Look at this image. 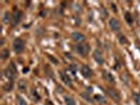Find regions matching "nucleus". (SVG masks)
<instances>
[{"label":"nucleus","instance_id":"f257e3e1","mask_svg":"<svg viewBox=\"0 0 140 105\" xmlns=\"http://www.w3.org/2000/svg\"><path fill=\"white\" fill-rule=\"evenodd\" d=\"M75 51L79 54V55L85 57V56L89 55L90 51H91V46H90V44H87V43H80V44H77V45L75 46Z\"/></svg>","mask_w":140,"mask_h":105},{"label":"nucleus","instance_id":"f03ea898","mask_svg":"<svg viewBox=\"0 0 140 105\" xmlns=\"http://www.w3.org/2000/svg\"><path fill=\"white\" fill-rule=\"evenodd\" d=\"M13 48L17 54H20L24 50V41L20 38H16L14 43H13Z\"/></svg>","mask_w":140,"mask_h":105},{"label":"nucleus","instance_id":"7ed1b4c3","mask_svg":"<svg viewBox=\"0 0 140 105\" xmlns=\"http://www.w3.org/2000/svg\"><path fill=\"white\" fill-rule=\"evenodd\" d=\"M109 25L114 32H118L120 30V22L116 19V18H111L109 21Z\"/></svg>","mask_w":140,"mask_h":105},{"label":"nucleus","instance_id":"20e7f679","mask_svg":"<svg viewBox=\"0 0 140 105\" xmlns=\"http://www.w3.org/2000/svg\"><path fill=\"white\" fill-rule=\"evenodd\" d=\"M80 71H81V75H82L84 78H86V79H89V78H91L92 76H93V71H92V70L87 65L81 66Z\"/></svg>","mask_w":140,"mask_h":105},{"label":"nucleus","instance_id":"39448f33","mask_svg":"<svg viewBox=\"0 0 140 105\" xmlns=\"http://www.w3.org/2000/svg\"><path fill=\"white\" fill-rule=\"evenodd\" d=\"M71 36H72V39H73L75 42L79 43V44H80V43H83V42H84V40H85L84 35L80 34V33H78V32H73Z\"/></svg>","mask_w":140,"mask_h":105},{"label":"nucleus","instance_id":"423d86ee","mask_svg":"<svg viewBox=\"0 0 140 105\" xmlns=\"http://www.w3.org/2000/svg\"><path fill=\"white\" fill-rule=\"evenodd\" d=\"M107 93H109L110 97L112 98L114 101H116V102L120 101V95H119L118 90H116V89H114V88H109L107 89Z\"/></svg>","mask_w":140,"mask_h":105},{"label":"nucleus","instance_id":"0eeeda50","mask_svg":"<svg viewBox=\"0 0 140 105\" xmlns=\"http://www.w3.org/2000/svg\"><path fill=\"white\" fill-rule=\"evenodd\" d=\"M93 57H94V59L96 60V62L98 64H103L104 63V59H103V56H102V54H101V52L99 50H96L94 52L93 54Z\"/></svg>","mask_w":140,"mask_h":105},{"label":"nucleus","instance_id":"6e6552de","mask_svg":"<svg viewBox=\"0 0 140 105\" xmlns=\"http://www.w3.org/2000/svg\"><path fill=\"white\" fill-rule=\"evenodd\" d=\"M22 18V12L21 11H17V12H15V14L13 15V18H12V25L15 26L16 24H18L20 22V20H21Z\"/></svg>","mask_w":140,"mask_h":105},{"label":"nucleus","instance_id":"1a4fd4ad","mask_svg":"<svg viewBox=\"0 0 140 105\" xmlns=\"http://www.w3.org/2000/svg\"><path fill=\"white\" fill-rule=\"evenodd\" d=\"M59 74H60V77H61L62 81L64 82L65 85L72 86V80H71V78L67 76V74H64V73H59Z\"/></svg>","mask_w":140,"mask_h":105},{"label":"nucleus","instance_id":"9d476101","mask_svg":"<svg viewBox=\"0 0 140 105\" xmlns=\"http://www.w3.org/2000/svg\"><path fill=\"white\" fill-rule=\"evenodd\" d=\"M103 77H104V79L107 80L109 83L115 84V78L113 77V75L111 73H109V71H107V70H104V71H103Z\"/></svg>","mask_w":140,"mask_h":105},{"label":"nucleus","instance_id":"9b49d317","mask_svg":"<svg viewBox=\"0 0 140 105\" xmlns=\"http://www.w3.org/2000/svg\"><path fill=\"white\" fill-rule=\"evenodd\" d=\"M4 76H5V77L8 78V79H10V80H14V79H15V77H16L17 75H15V74L10 70V68L6 67V68H5V70H4Z\"/></svg>","mask_w":140,"mask_h":105},{"label":"nucleus","instance_id":"f8f14e48","mask_svg":"<svg viewBox=\"0 0 140 105\" xmlns=\"http://www.w3.org/2000/svg\"><path fill=\"white\" fill-rule=\"evenodd\" d=\"M18 88L20 91H25L26 90V82L24 80H20L18 82Z\"/></svg>","mask_w":140,"mask_h":105},{"label":"nucleus","instance_id":"ddd939ff","mask_svg":"<svg viewBox=\"0 0 140 105\" xmlns=\"http://www.w3.org/2000/svg\"><path fill=\"white\" fill-rule=\"evenodd\" d=\"M11 18H13L12 17V15H11V13H8V12H6L5 14H4V16H3V23L4 24H8V22L11 21Z\"/></svg>","mask_w":140,"mask_h":105},{"label":"nucleus","instance_id":"4468645a","mask_svg":"<svg viewBox=\"0 0 140 105\" xmlns=\"http://www.w3.org/2000/svg\"><path fill=\"white\" fill-rule=\"evenodd\" d=\"M64 103H65V105H76L75 100L71 97H65L64 98Z\"/></svg>","mask_w":140,"mask_h":105},{"label":"nucleus","instance_id":"2eb2a0df","mask_svg":"<svg viewBox=\"0 0 140 105\" xmlns=\"http://www.w3.org/2000/svg\"><path fill=\"white\" fill-rule=\"evenodd\" d=\"M95 100L98 101L99 103H102V104L107 103V100L104 99V97H102V96H100V95H95Z\"/></svg>","mask_w":140,"mask_h":105},{"label":"nucleus","instance_id":"dca6fc26","mask_svg":"<svg viewBox=\"0 0 140 105\" xmlns=\"http://www.w3.org/2000/svg\"><path fill=\"white\" fill-rule=\"evenodd\" d=\"M124 18H125L126 22H128V24H132V23H133V21H134V19H133V16L130 14V13H125Z\"/></svg>","mask_w":140,"mask_h":105},{"label":"nucleus","instance_id":"f3484780","mask_svg":"<svg viewBox=\"0 0 140 105\" xmlns=\"http://www.w3.org/2000/svg\"><path fill=\"white\" fill-rule=\"evenodd\" d=\"M121 80L123 81V83H124V84H128V82H130V78H128V74L123 73L122 75H121Z\"/></svg>","mask_w":140,"mask_h":105},{"label":"nucleus","instance_id":"a211bd4d","mask_svg":"<svg viewBox=\"0 0 140 105\" xmlns=\"http://www.w3.org/2000/svg\"><path fill=\"white\" fill-rule=\"evenodd\" d=\"M13 88V82H10V83H6L3 85V90L4 91H11Z\"/></svg>","mask_w":140,"mask_h":105},{"label":"nucleus","instance_id":"6ab92c4d","mask_svg":"<svg viewBox=\"0 0 140 105\" xmlns=\"http://www.w3.org/2000/svg\"><path fill=\"white\" fill-rule=\"evenodd\" d=\"M8 67L10 68V70L15 74V75H17V74H18V71H17V67H16V65H15V63H14V62H11V63H10V65H8Z\"/></svg>","mask_w":140,"mask_h":105},{"label":"nucleus","instance_id":"aec40b11","mask_svg":"<svg viewBox=\"0 0 140 105\" xmlns=\"http://www.w3.org/2000/svg\"><path fill=\"white\" fill-rule=\"evenodd\" d=\"M10 56V52H8V50H2V52H1V57H2V59L3 60H5L6 58Z\"/></svg>","mask_w":140,"mask_h":105},{"label":"nucleus","instance_id":"412c9836","mask_svg":"<svg viewBox=\"0 0 140 105\" xmlns=\"http://www.w3.org/2000/svg\"><path fill=\"white\" fill-rule=\"evenodd\" d=\"M31 96H32V98H33V100H35V101H39L40 97L38 96V93H37V91L36 90H32Z\"/></svg>","mask_w":140,"mask_h":105},{"label":"nucleus","instance_id":"4be33fe9","mask_svg":"<svg viewBox=\"0 0 140 105\" xmlns=\"http://www.w3.org/2000/svg\"><path fill=\"white\" fill-rule=\"evenodd\" d=\"M70 70H71V73L73 74L74 76H76V71H77V65H76V64H71V65H70Z\"/></svg>","mask_w":140,"mask_h":105},{"label":"nucleus","instance_id":"5701e85b","mask_svg":"<svg viewBox=\"0 0 140 105\" xmlns=\"http://www.w3.org/2000/svg\"><path fill=\"white\" fill-rule=\"evenodd\" d=\"M16 99H17V102H18V104H19V105H28V104H26V102L24 101V100L22 99L20 96H16Z\"/></svg>","mask_w":140,"mask_h":105},{"label":"nucleus","instance_id":"b1692460","mask_svg":"<svg viewBox=\"0 0 140 105\" xmlns=\"http://www.w3.org/2000/svg\"><path fill=\"white\" fill-rule=\"evenodd\" d=\"M134 100L137 105H140V96L138 93H134Z\"/></svg>","mask_w":140,"mask_h":105},{"label":"nucleus","instance_id":"393cba45","mask_svg":"<svg viewBox=\"0 0 140 105\" xmlns=\"http://www.w3.org/2000/svg\"><path fill=\"white\" fill-rule=\"evenodd\" d=\"M81 97H82V98H84V99L86 100V101H89V102H92V100L89 98V96H87V93H81Z\"/></svg>","mask_w":140,"mask_h":105},{"label":"nucleus","instance_id":"a878e982","mask_svg":"<svg viewBox=\"0 0 140 105\" xmlns=\"http://www.w3.org/2000/svg\"><path fill=\"white\" fill-rule=\"evenodd\" d=\"M49 70V66H45V70L47 71V73H49V74H47V75H49V77H52V78H54V75H53V70Z\"/></svg>","mask_w":140,"mask_h":105},{"label":"nucleus","instance_id":"bb28decb","mask_svg":"<svg viewBox=\"0 0 140 105\" xmlns=\"http://www.w3.org/2000/svg\"><path fill=\"white\" fill-rule=\"evenodd\" d=\"M119 39H120V42H121V43H125V42H126V39H125V37H124V36H122V35H120V36H119Z\"/></svg>","mask_w":140,"mask_h":105},{"label":"nucleus","instance_id":"cd10ccee","mask_svg":"<svg viewBox=\"0 0 140 105\" xmlns=\"http://www.w3.org/2000/svg\"><path fill=\"white\" fill-rule=\"evenodd\" d=\"M49 59L51 60V61L53 62V63H55V64H57V63H58V61H57V60L55 59V58L53 57V56H49Z\"/></svg>","mask_w":140,"mask_h":105},{"label":"nucleus","instance_id":"c85d7f7f","mask_svg":"<svg viewBox=\"0 0 140 105\" xmlns=\"http://www.w3.org/2000/svg\"><path fill=\"white\" fill-rule=\"evenodd\" d=\"M45 104H46V105H54V104H53V103H52V102H51V101H49V100H47V101L45 102Z\"/></svg>","mask_w":140,"mask_h":105},{"label":"nucleus","instance_id":"c756f323","mask_svg":"<svg viewBox=\"0 0 140 105\" xmlns=\"http://www.w3.org/2000/svg\"><path fill=\"white\" fill-rule=\"evenodd\" d=\"M112 8L115 11V12H116V11H117V10H116V8H115V4H112Z\"/></svg>","mask_w":140,"mask_h":105},{"label":"nucleus","instance_id":"7c9ffc66","mask_svg":"<svg viewBox=\"0 0 140 105\" xmlns=\"http://www.w3.org/2000/svg\"><path fill=\"white\" fill-rule=\"evenodd\" d=\"M91 90H92V88H91V87L87 88V93H91Z\"/></svg>","mask_w":140,"mask_h":105}]
</instances>
